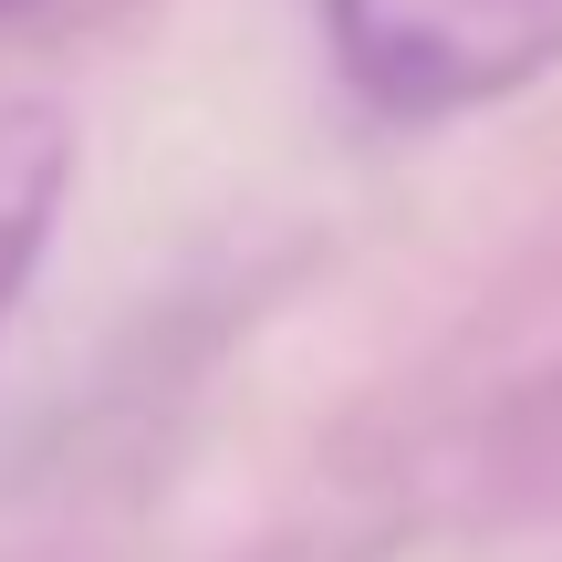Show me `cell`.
<instances>
[{
    "instance_id": "cell-1",
    "label": "cell",
    "mask_w": 562,
    "mask_h": 562,
    "mask_svg": "<svg viewBox=\"0 0 562 562\" xmlns=\"http://www.w3.org/2000/svg\"><path fill=\"white\" fill-rule=\"evenodd\" d=\"M323 53L375 115L438 125L562 74V0H313Z\"/></svg>"
},
{
    "instance_id": "cell-2",
    "label": "cell",
    "mask_w": 562,
    "mask_h": 562,
    "mask_svg": "<svg viewBox=\"0 0 562 562\" xmlns=\"http://www.w3.org/2000/svg\"><path fill=\"white\" fill-rule=\"evenodd\" d=\"M74 104L53 94H21L0 104V323L11 302L32 292V271L53 261V229H63V199H74Z\"/></svg>"
},
{
    "instance_id": "cell-3",
    "label": "cell",
    "mask_w": 562,
    "mask_h": 562,
    "mask_svg": "<svg viewBox=\"0 0 562 562\" xmlns=\"http://www.w3.org/2000/svg\"><path fill=\"white\" fill-rule=\"evenodd\" d=\"M521 459H531V480H542V490H562V385L521 417Z\"/></svg>"
}]
</instances>
